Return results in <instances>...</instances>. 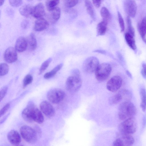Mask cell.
<instances>
[{
	"label": "cell",
	"instance_id": "5b68a950",
	"mask_svg": "<svg viewBox=\"0 0 146 146\" xmlns=\"http://www.w3.org/2000/svg\"><path fill=\"white\" fill-rule=\"evenodd\" d=\"M82 80L80 75H72L67 79L66 82V88L70 92L78 91L82 85Z\"/></svg>",
	"mask_w": 146,
	"mask_h": 146
},
{
	"label": "cell",
	"instance_id": "cb8c5ba5",
	"mask_svg": "<svg viewBox=\"0 0 146 146\" xmlns=\"http://www.w3.org/2000/svg\"><path fill=\"white\" fill-rule=\"evenodd\" d=\"M63 66L62 63L58 65L51 71L45 73L44 76V78L48 79L52 77L62 68Z\"/></svg>",
	"mask_w": 146,
	"mask_h": 146
},
{
	"label": "cell",
	"instance_id": "603a6c76",
	"mask_svg": "<svg viewBox=\"0 0 146 146\" xmlns=\"http://www.w3.org/2000/svg\"><path fill=\"white\" fill-rule=\"evenodd\" d=\"M133 37L128 32L125 34V38L127 44L132 49L135 50L136 48V46Z\"/></svg>",
	"mask_w": 146,
	"mask_h": 146
},
{
	"label": "cell",
	"instance_id": "60d3db41",
	"mask_svg": "<svg viewBox=\"0 0 146 146\" xmlns=\"http://www.w3.org/2000/svg\"><path fill=\"white\" fill-rule=\"evenodd\" d=\"M142 68L141 70V74L145 78H146V64L143 63L142 65Z\"/></svg>",
	"mask_w": 146,
	"mask_h": 146
},
{
	"label": "cell",
	"instance_id": "ac0fdd59",
	"mask_svg": "<svg viewBox=\"0 0 146 146\" xmlns=\"http://www.w3.org/2000/svg\"><path fill=\"white\" fill-rule=\"evenodd\" d=\"M7 137L9 141L13 145H17L21 142L20 136L18 132L15 130H12L9 131Z\"/></svg>",
	"mask_w": 146,
	"mask_h": 146
},
{
	"label": "cell",
	"instance_id": "7c38bea8",
	"mask_svg": "<svg viewBox=\"0 0 146 146\" xmlns=\"http://www.w3.org/2000/svg\"><path fill=\"white\" fill-rule=\"evenodd\" d=\"M15 48L10 47L7 48L4 53V57L5 61L8 63L15 62L17 59V55Z\"/></svg>",
	"mask_w": 146,
	"mask_h": 146
},
{
	"label": "cell",
	"instance_id": "4316f807",
	"mask_svg": "<svg viewBox=\"0 0 146 146\" xmlns=\"http://www.w3.org/2000/svg\"><path fill=\"white\" fill-rule=\"evenodd\" d=\"M85 4L87 11L92 19L94 17V9L92 4L90 0H85Z\"/></svg>",
	"mask_w": 146,
	"mask_h": 146
},
{
	"label": "cell",
	"instance_id": "f1b7e54d",
	"mask_svg": "<svg viewBox=\"0 0 146 146\" xmlns=\"http://www.w3.org/2000/svg\"><path fill=\"white\" fill-rule=\"evenodd\" d=\"M9 67L8 64L5 63H2L0 64V75L3 76L8 72Z\"/></svg>",
	"mask_w": 146,
	"mask_h": 146
},
{
	"label": "cell",
	"instance_id": "52a82bcc",
	"mask_svg": "<svg viewBox=\"0 0 146 146\" xmlns=\"http://www.w3.org/2000/svg\"><path fill=\"white\" fill-rule=\"evenodd\" d=\"M21 135L24 139L27 142L33 143L35 142L37 139V136L35 131L30 127L24 125L20 129Z\"/></svg>",
	"mask_w": 146,
	"mask_h": 146
},
{
	"label": "cell",
	"instance_id": "5bb4252c",
	"mask_svg": "<svg viewBox=\"0 0 146 146\" xmlns=\"http://www.w3.org/2000/svg\"><path fill=\"white\" fill-rule=\"evenodd\" d=\"M45 14L44 7L42 3H40L33 7L32 16L38 19L42 18Z\"/></svg>",
	"mask_w": 146,
	"mask_h": 146
},
{
	"label": "cell",
	"instance_id": "d4e9b609",
	"mask_svg": "<svg viewBox=\"0 0 146 146\" xmlns=\"http://www.w3.org/2000/svg\"><path fill=\"white\" fill-rule=\"evenodd\" d=\"M140 93L141 98L140 106L142 110L145 111L146 109V91L145 89L142 88Z\"/></svg>",
	"mask_w": 146,
	"mask_h": 146
},
{
	"label": "cell",
	"instance_id": "d590c367",
	"mask_svg": "<svg viewBox=\"0 0 146 146\" xmlns=\"http://www.w3.org/2000/svg\"><path fill=\"white\" fill-rule=\"evenodd\" d=\"M137 27L146 30V17L143 18L141 22L138 24Z\"/></svg>",
	"mask_w": 146,
	"mask_h": 146
},
{
	"label": "cell",
	"instance_id": "f546056e",
	"mask_svg": "<svg viewBox=\"0 0 146 146\" xmlns=\"http://www.w3.org/2000/svg\"><path fill=\"white\" fill-rule=\"evenodd\" d=\"M52 60V58H49L44 62L41 65L39 70V74H41L48 67Z\"/></svg>",
	"mask_w": 146,
	"mask_h": 146
},
{
	"label": "cell",
	"instance_id": "8992f818",
	"mask_svg": "<svg viewBox=\"0 0 146 146\" xmlns=\"http://www.w3.org/2000/svg\"><path fill=\"white\" fill-rule=\"evenodd\" d=\"M99 64V60L97 58L94 56L89 57L83 62V71L86 73H93L95 72Z\"/></svg>",
	"mask_w": 146,
	"mask_h": 146
},
{
	"label": "cell",
	"instance_id": "1f68e13d",
	"mask_svg": "<svg viewBox=\"0 0 146 146\" xmlns=\"http://www.w3.org/2000/svg\"><path fill=\"white\" fill-rule=\"evenodd\" d=\"M78 1V0H64V3L66 7L71 8L75 6Z\"/></svg>",
	"mask_w": 146,
	"mask_h": 146
},
{
	"label": "cell",
	"instance_id": "e575fe53",
	"mask_svg": "<svg viewBox=\"0 0 146 146\" xmlns=\"http://www.w3.org/2000/svg\"><path fill=\"white\" fill-rule=\"evenodd\" d=\"M11 6L15 7H17L21 6L23 3V0H9Z\"/></svg>",
	"mask_w": 146,
	"mask_h": 146
},
{
	"label": "cell",
	"instance_id": "4fadbf2b",
	"mask_svg": "<svg viewBox=\"0 0 146 146\" xmlns=\"http://www.w3.org/2000/svg\"><path fill=\"white\" fill-rule=\"evenodd\" d=\"M40 108L44 114L48 117L54 115L55 111L53 106L49 102L44 101L40 104Z\"/></svg>",
	"mask_w": 146,
	"mask_h": 146
},
{
	"label": "cell",
	"instance_id": "8d00e7d4",
	"mask_svg": "<svg viewBox=\"0 0 146 146\" xmlns=\"http://www.w3.org/2000/svg\"><path fill=\"white\" fill-rule=\"evenodd\" d=\"M8 90V87L5 86L2 88L0 91V101L3 99L5 96Z\"/></svg>",
	"mask_w": 146,
	"mask_h": 146
},
{
	"label": "cell",
	"instance_id": "d6986e66",
	"mask_svg": "<svg viewBox=\"0 0 146 146\" xmlns=\"http://www.w3.org/2000/svg\"><path fill=\"white\" fill-rule=\"evenodd\" d=\"M49 12V18L50 21L52 23H56L59 19L60 16V9L57 7Z\"/></svg>",
	"mask_w": 146,
	"mask_h": 146
},
{
	"label": "cell",
	"instance_id": "ee69618b",
	"mask_svg": "<svg viewBox=\"0 0 146 146\" xmlns=\"http://www.w3.org/2000/svg\"><path fill=\"white\" fill-rule=\"evenodd\" d=\"M127 75L130 77H131V74H130V73L128 71H127Z\"/></svg>",
	"mask_w": 146,
	"mask_h": 146
},
{
	"label": "cell",
	"instance_id": "44dd1931",
	"mask_svg": "<svg viewBox=\"0 0 146 146\" xmlns=\"http://www.w3.org/2000/svg\"><path fill=\"white\" fill-rule=\"evenodd\" d=\"M27 48L31 50L35 49L37 46V42L35 35L31 33L27 39Z\"/></svg>",
	"mask_w": 146,
	"mask_h": 146
},
{
	"label": "cell",
	"instance_id": "ffe728a7",
	"mask_svg": "<svg viewBox=\"0 0 146 146\" xmlns=\"http://www.w3.org/2000/svg\"><path fill=\"white\" fill-rule=\"evenodd\" d=\"M33 7L29 4L23 5L19 9L20 14L23 16L28 18L32 16Z\"/></svg>",
	"mask_w": 146,
	"mask_h": 146
},
{
	"label": "cell",
	"instance_id": "4dcf8cb0",
	"mask_svg": "<svg viewBox=\"0 0 146 146\" xmlns=\"http://www.w3.org/2000/svg\"><path fill=\"white\" fill-rule=\"evenodd\" d=\"M127 23L128 33L133 36H135V31L132 25L130 17L128 16L127 18Z\"/></svg>",
	"mask_w": 146,
	"mask_h": 146
},
{
	"label": "cell",
	"instance_id": "74e56055",
	"mask_svg": "<svg viewBox=\"0 0 146 146\" xmlns=\"http://www.w3.org/2000/svg\"><path fill=\"white\" fill-rule=\"evenodd\" d=\"M10 104L8 103L6 104L1 110L0 111V116L1 117L3 115L6 111L8 110L10 106Z\"/></svg>",
	"mask_w": 146,
	"mask_h": 146
},
{
	"label": "cell",
	"instance_id": "b9f144b4",
	"mask_svg": "<svg viewBox=\"0 0 146 146\" xmlns=\"http://www.w3.org/2000/svg\"><path fill=\"white\" fill-rule=\"evenodd\" d=\"M94 52H98L102 54H104L106 53L105 51L103 50H97L94 51Z\"/></svg>",
	"mask_w": 146,
	"mask_h": 146
},
{
	"label": "cell",
	"instance_id": "6da1fadb",
	"mask_svg": "<svg viewBox=\"0 0 146 146\" xmlns=\"http://www.w3.org/2000/svg\"><path fill=\"white\" fill-rule=\"evenodd\" d=\"M22 116L26 121L31 123L35 121L41 123L44 118L41 112L32 102H30L23 111Z\"/></svg>",
	"mask_w": 146,
	"mask_h": 146
},
{
	"label": "cell",
	"instance_id": "484cf974",
	"mask_svg": "<svg viewBox=\"0 0 146 146\" xmlns=\"http://www.w3.org/2000/svg\"><path fill=\"white\" fill-rule=\"evenodd\" d=\"M60 0H46V5L48 11H50L56 7L59 4Z\"/></svg>",
	"mask_w": 146,
	"mask_h": 146
},
{
	"label": "cell",
	"instance_id": "d6a6232c",
	"mask_svg": "<svg viewBox=\"0 0 146 146\" xmlns=\"http://www.w3.org/2000/svg\"><path fill=\"white\" fill-rule=\"evenodd\" d=\"M33 77L30 74L26 75L23 80V86L25 87L29 84H30L33 81Z\"/></svg>",
	"mask_w": 146,
	"mask_h": 146
},
{
	"label": "cell",
	"instance_id": "2e32d148",
	"mask_svg": "<svg viewBox=\"0 0 146 146\" xmlns=\"http://www.w3.org/2000/svg\"><path fill=\"white\" fill-rule=\"evenodd\" d=\"M120 136L118 138L121 145V146H129L132 145L134 143L133 137L129 134L120 133Z\"/></svg>",
	"mask_w": 146,
	"mask_h": 146
},
{
	"label": "cell",
	"instance_id": "9c48e42d",
	"mask_svg": "<svg viewBox=\"0 0 146 146\" xmlns=\"http://www.w3.org/2000/svg\"><path fill=\"white\" fill-rule=\"evenodd\" d=\"M131 96V94L129 91L125 89L121 90L109 98V102L110 104H116L123 99L128 101Z\"/></svg>",
	"mask_w": 146,
	"mask_h": 146
},
{
	"label": "cell",
	"instance_id": "9a60e30c",
	"mask_svg": "<svg viewBox=\"0 0 146 146\" xmlns=\"http://www.w3.org/2000/svg\"><path fill=\"white\" fill-rule=\"evenodd\" d=\"M37 19L35 21L34 26L35 31H42L48 27L49 23L45 19L42 18Z\"/></svg>",
	"mask_w": 146,
	"mask_h": 146
},
{
	"label": "cell",
	"instance_id": "7a4b0ae2",
	"mask_svg": "<svg viewBox=\"0 0 146 146\" xmlns=\"http://www.w3.org/2000/svg\"><path fill=\"white\" fill-rule=\"evenodd\" d=\"M136 112V109L134 104L129 101H125L121 103L119 106L118 117L120 120H124L133 117Z\"/></svg>",
	"mask_w": 146,
	"mask_h": 146
},
{
	"label": "cell",
	"instance_id": "277c9868",
	"mask_svg": "<svg viewBox=\"0 0 146 146\" xmlns=\"http://www.w3.org/2000/svg\"><path fill=\"white\" fill-rule=\"evenodd\" d=\"M111 70L110 64L107 63H103L99 64L95 72L96 79L99 81H103L109 77Z\"/></svg>",
	"mask_w": 146,
	"mask_h": 146
},
{
	"label": "cell",
	"instance_id": "7bdbcfd3",
	"mask_svg": "<svg viewBox=\"0 0 146 146\" xmlns=\"http://www.w3.org/2000/svg\"><path fill=\"white\" fill-rule=\"evenodd\" d=\"M5 0H0V6H1L4 3Z\"/></svg>",
	"mask_w": 146,
	"mask_h": 146
},
{
	"label": "cell",
	"instance_id": "f35d334b",
	"mask_svg": "<svg viewBox=\"0 0 146 146\" xmlns=\"http://www.w3.org/2000/svg\"><path fill=\"white\" fill-rule=\"evenodd\" d=\"M29 24V21L25 19L22 22L21 24V26L23 29H25L28 27Z\"/></svg>",
	"mask_w": 146,
	"mask_h": 146
},
{
	"label": "cell",
	"instance_id": "8fae6325",
	"mask_svg": "<svg viewBox=\"0 0 146 146\" xmlns=\"http://www.w3.org/2000/svg\"><path fill=\"white\" fill-rule=\"evenodd\" d=\"M124 8L128 16L132 18L135 17L137 12V6L135 0H125Z\"/></svg>",
	"mask_w": 146,
	"mask_h": 146
},
{
	"label": "cell",
	"instance_id": "7402d4cb",
	"mask_svg": "<svg viewBox=\"0 0 146 146\" xmlns=\"http://www.w3.org/2000/svg\"><path fill=\"white\" fill-rule=\"evenodd\" d=\"M108 22L102 20L98 24L96 28L97 36L104 35L106 32Z\"/></svg>",
	"mask_w": 146,
	"mask_h": 146
},
{
	"label": "cell",
	"instance_id": "83f0119b",
	"mask_svg": "<svg viewBox=\"0 0 146 146\" xmlns=\"http://www.w3.org/2000/svg\"><path fill=\"white\" fill-rule=\"evenodd\" d=\"M100 14L103 20L108 22L111 17L110 12L108 9L105 7H103L100 10Z\"/></svg>",
	"mask_w": 146,
	"mask_h": 146
},
{
	"label": "cell",
	"instance_id": "3957f363",
	"mask_svg": "<svg viewBox=\"0 0 146 146\" xmlns=\"http://www.w3.org/2000/svg\"><path fill=\"white\" fill-rule=\"evenodd\" d=\"M137 122L134 117L127 119L119 125L120 133L131 134L134 133L136 130Z\"/></svg>",
	"mask_w": 146,
	"mask_h": 146
},
{
	"label": "cell",
	"instance_id": "30bf717a",
	"mask_svg": "<svg viewBox=\"0 0 146 146\" xmlns=\"http://www.w3.org/2000/svg\"><path fill=\"white\" fill-rule=\"evenodd\" d=\"M122 82V79L120 76H114L106 84L107 88L110 92H116L120 88Z\"/></svg>",
	"mask_w": 146,
	"mask_h": 146
},
{
	"label": "cell",
	"instance_id": "ba28073f",
	"mask_svg": "<svg viewBox=\"0 0 146 146\" xmlns=\"http://www.w3.org/2000/svg\"><path fill=\"white\" fill-rule=\"evenodd\" d=\"M65 96V93L62 90L54 88L50 90L47 93L48 100L53 104H57L61 101Z\"/></svg>",
	"mask_w": 146,
	"mask_h": 146
},
{
	"label": "cell",
	"instance_id": "836d02e7",
	"mask_svg": "<svg viewBox=\"0 0 146 146\" xmlns=\"http://www.w3.org/2000/svg\"><path fill=\"white\" fill-rule=\"evenodd\" d=\"M118 21L121 32H123L125 29V24L121 14L119 11L117 12Z\"/></svg>",
	"mask_w": 146,
	"mask_h": 146
},
{
	"label": "cell",
	"instance_id": "f6af8a7d",
	"mask_svg": "<svg viewBox=\"0 0 146 146\" xmlns=\"http://www.w3.org/2000/svg\"><path fill=\"white\" fill-rule=\"evenodd\" d=\"M28 1H32L33 0H27Z\"/></svg>",
	"mask_w": 146,
	"mask_h": 146
},
{
	"label": "cell",
	"instance_id": "ab89813d",
	"mask_svg": "<svg viewBox=\"0 0 146 146\" xmlns=\"http://www.w3.org/2000/svg\"><path fill=\"white\" fill-rule=\"evenodd\" d=\"M102 0H92V2L93 5L95 7L98 8L101 5Z\"/></svg>",
	"mask_w": 146,
	"mask_h": 146
},
{
	"label": "cell",
	"instance_id": "e0dca14e",
	"mask_svg": "<svg viewBox=\"0 0 146 146\" xmlns=\"http://www.w3.org/2000/svg\"><path fill=\"white\" fill-rule=\"evenodd\" d=\"M27 48V39L23 36H20L17 39L15 44L16 50L19 52L25 51Z\"/></svg>",
	"mask_w": 146,
	"mask_h": 146
}]
</instances>
